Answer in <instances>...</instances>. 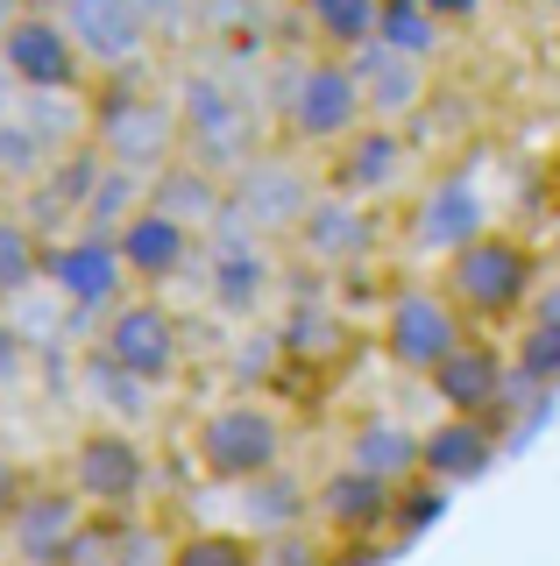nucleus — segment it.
Segmentation results:
<instances>
[{
    "label": "nucleus",
    "mask_w": 560,
    "mask_h": 566,
    "mask_svg": "<svg viewBox=\"0 0 560 566\" xmlns=\"http://www.w3.org/2000/svg\"><path fill=\"white\" fill-rule=\"evenodd\" d=\"M185 453L199 482L214 489H256L291 468V411L277 389H227L185 432Z\"/></svg>",
    "instance_id": "1"
},
{
    "label": "nucleus",
    "mask_w": 560,
    "mask_h": 566,
    "mask_svg": "<svg viewBox=\"0 0 560 566\" xmlns=\"http://www.w3.org/2000/svg\"><path fill=\"white\" fill-rule=\"evenodd\" d=\"M270 128H277L284 149L312 156V164L341 156L348 142L370 128V99H362L355 64H348V57H320V50L277 64V78H270Z\"/></svg>",
    "instance_id": "2"
},
{
    "label": "nucleus",
    "mask_w": 560,
    "mask_h": 566,
    "mask_svg": "<svg viewBox=\"0 0 560 566\" xmlns=\"http://www.w3.org/2000/svg\"><path fill=\"white\" fill-rule=\"evenodd\" d=\"M93 156L128 177L156 185L170 164L185 156V120H178V93L149 71H128V78H100L93 85Z\"/></svg>",
    "instance_id": "3"
},
{
    "label": "nucleus",
    "mask_w": 560,
    "mask_h": 566,
    "mask_svg": "<svg viewBox=\"0 0 560 566\" xmlns=\"http://www.w3.org/2000/svg\"><path fill=\"white\" fill-rule=\"evenodd\" d=\"M433 276H440V291L454 297V312H462L468 333H504V326L518 333V318L532 312V297H539V255L511 227H489V234H476L468 248H454Z\"/></svg>",
    "instance_id": "4"
},
{
    "label": "nucleus",
    "mask_w": 560,
    "mask_h": 566,
    "mask_svg": "<svg viewBox=\"0 0 560 566\" xmlns=\"http://www.w3.org/2000/svg\"><path fill=\"white\" fill-rule=\"evenodd\" d=\"M170 93H178V120H185V164H199L214 177L249 170L277 142L270 114L235 85V71H178Z\"/></svg>",
    "instance_id": "5"
},
{
    "label": "nucleus",
    "mask_w": 560,
    "mask_h": 566,
    "mask_svg": "<svg viewBox=\"0 0 560 566\" xmlns=\"http://www.w3.org/2000/svg\"><path fill=\"white\" fill-rule=\"evenodd\" d=\"M85 361L121 376L128 389H143V397H156V389L185 382L191 326H185V312L170 305V297H128V305H114L93 326V354H85Z\"/></svg>",
    "instance_id": "6"
},
{
    "label": "nucleus",
    "mask_w": 560,
    "mask_h": 566,
    "mask_svg": "<svg viewBox=\"0 0 560 566\" xmlns=\"http://www.w3.org/2000/svg\"><path fill=\"white\" fill-rule=\"evenodd\" d=\"M191 276L206 283V305H214L220 318H235V326H256V318L284 312V248L249 234L235 212L206 234L199 270H191Z\"/></svg>",
    "instance_id": "7"
},
{
    "label": "nucleus",
    "mask_w": 560,
    "mask_h": 566,
    "mask_svg": "<svg viewBox=\"0 0 560 566\" xmlns=\"http://www.w3.org/2000/svg\"><path fill=\"white\" fill-rule=\"evenodd\" d=\"M149 447L128 432V424H85V432L72 439V453H64V489L79 495L93 517L107 524H135L149 503Z\"/></svg>",
    "instance_id": "8"
},
{
    "label": "nucleus",
    "mask_w": 560,
    "mask_h": 566,
    "mask_svg": "<svg viewBox=\"0 0 560 566\" xmlns=\"http://www.w3.org/2000/svg\"><path fill=\"white\" fill-rule=\"evenodd\" d=\"M462 340H468V326H462V312H454V297L440 291V276H405V283H391V291H383L376 354L397 368V376L426 382Z\"/></svg>",
    "instance_id": "9"
},
{
    "label": "nucleus",
    "mask_w": 560,
    "mask_h": 566,
    "mask_svg": "<svg viewBox=\"0 0 560 566\" xmlns=\"http://www.w3.org/2000/svg\"><path fill=\"white\" fill-rule=\"evenodd\" d=\"M320 191H326V170L312 164V156L284 149V142H270L249 170L227 177V212H235L249 234L291 248V234L305 227V212L320 206Z\"/></svg>",
    "instance_id": "10"
},
{
    "label": "nucleus",
    "mask_w": 560,
    "mask_h": 566,
    "mask_svg": "<svg viewBox=\"0 0 560 566\" xmlns=\"http://www.w3.org/2000/svg\"><path fill=\"white\" fill-rule=\"evenodd\" d=\"M0 71H8L29 99H93V85H100L93 64H85V50L72 43V29H64L43 0H29V8L0 29Z\"/></svg>",
    "instance_id": "11"
},
{
    "label": "nucleus",
    "mask_w": 560,
    "mask_h": 566,
    "mask_svg": "<svg viewBox=\"0 0 560 566\" xmlns=\"http://www.w3.org/2000/svg\"><path fill=\"white\" fill-rule=\"evenodd\" d=\"M326 191H341V199H362L376 212H391L397 199H418V185H426V164H418V142L412 128H383V120H370L355 142H348L341 156H326Z\"/></svg>",
    "instance_id": "12"
},
{
    "label": "nucleus",
    "mask_w": 560,
    "mask_h": 566,
    "mask_svg": "<svg viewBox=\"0 0 560 566\" xmlns=\"http://www.w3.org/2000/svg\"><path fill=\"white\" fill-rule=\"evenodd\" d=\"M284 255L299 262L305 276L341 283V276L370 270V262L383 255V212L362 206V199H341V191H320V206L305 212V227L291 234Z\"/></svg>",
    "instance_id": "13"
},
{
    "label": "nucleus",
    "mask_w": 560,
    "mask_h": 566,
    "mask_svg": "<svg viewBox=\"0 0 560 566\" xmlns=\"http://www.w3.org/2000/svg\"><path fill=\"white\" fill-rule=\"evenodd\" d=\"M43 8L72 29V43L85 50V64H93V78H128V71H149L156 43H164L143 0H43Z\"/></svg>",
    "instance_id": "14"
},
{
    "label": "nucleus",
    "mask_w": 560,
    "mask_h": 566,
    "mask_svg": "<svg viewBox=\"0 0 560 566\" xmlns=\"http://www.w3.org/2000/svg\"><path fill=\"white\" fill-rule=\"evenodd\" d=\"M43 291L58 297L72 318H107L114 305H128V270H121V248L114 234H93V227H72V234H58L50 241V255H43Z\"/></svg>",
    "instance_id": "15"
},
{
    "label": "nucleus",
    "mask_w": 560,
    "mask_h": 566,
    "mask_svg": "<svg viewBox=\"0 0 560 566\" xmlns=\"http://www.w3.org/2000/svg\"><path fill=\"white\" fill-rule=\"evenodd\" d=\"M305 489H312V531L326 545H370V553H391L397 545V495L405 489H383L370 474L341 468V460Z\"/></svg>",
    "instance_id": "16"
},
{
    "label": "nucleus",
    "mask_w": 560,
    "mask_h": 566,
    "mask_svg": "<svg viewBox=\"0 0 560 566\" xmlns=\"http://www.w3.org/2000/svg\"><path fill=\"white\" fill-rule=\"evenodd\" d=\"M426 389H433V403H440V418H489V424H504V411H511V397H518L511 347H504L497 333H468V340L426 376Z\"/></svg>",
    "instance_id": "17"
},
{
    "label": "nucleus",
    "mask_w": 560,
    "mask_h": 566,
    "mask_svg": "<svg viewBox=\"0 0 560 566\" xmlns=\"http://www.w3.org/2000/svg\"><path fill=\"white\" fill-rule=\"evenodd\" d=\"M0 538H8L14 566H79L85 538H93V510L64 482H37V495L14 510V524L0 531Z\"/></svg>",
    "instance_id": "18"
},
{
    "label": "nucleus",
    "mask_w": 560,
    "mask_h": 566,
    "mask_svg": "<svg viewBox=\"0 0 560 566\" xmlns=\"http://www.w3.org/2000/svg\"><path fill=\"white\" fill-rule=\"evenodd\" d=\"M114 248H121V270H128V291L135 297H156V291H170L178 276L199 270L206 234H191V227L170 220L164 206H143L135 220L114 227Z\"/></svg>",
    "instance_id": "19"
},
{
    "label": "nucleus",
    "mask_w": 560,
    "mask_h": 566,
    "mask_svg": "<svg viewBox=\"0 0 560 566\" xmlns=\"http://www.w3.org/2000/svg\"><path fill=\"white\" fill-rule=\"evenodd\" d=\"M489 206H483V191H476V177L468 170H454V177H426L418 185V199L405 212V234L418 255H433V270L454 255V248H468L476 234H489Z\"/></svg>",
    "instance_id": "20"
},
{
    "label": "nucleus",
    "mask_w": 560,
    "mask_h": 566,
    "mask_svg": "<svg viewBox=\"0 0 560 566\" xmlns=\"http://www.w3.org/2000/svg\"><path fill=\"white\" fill-rule=\"evenodd\" d=\"M497 453H504V424H489V418H433L426 432H418V482H433V489H468V482H483L489 468H497Z\"/></svg>",
    "instance_id": "21"
},
{
    "label": "nucleus",
    "mask_w": 560,
    "mask_h": 566,
    "mask_svg": "<svg viewBox=\"0 0 560 566\" xmlns=\"http://www.w3.org/2000/svg\"><path fill=\"white\" fill-rule=\"evenodd\" d=\"M277 368H334L355 347V326L334 297H284V312L270 318Z\"/></svg>",
    "instance_id": "22"
},
{
    "label": "nucleus",
    "mask_w": 560,
    "mask_h": 566,
    "mask_svg": "<svg viewBox=\"0 0 560 566\" xmlns=\"http://www.w3.org/2000/svg\"><path fill=\"white\" fill-rule=\"evenodd\" d=\"M418 432H426V424H405L391 411H362L341 432V468L370 474L383 489H412L418 482Z\"/></svg>",
    "instance_id": "23"
},
{
    "label": "nucleus",
    "mask_w": 560,
    "mask_h": 566,
    "mask_svg": "<svg viewBox=\"0 0 560 566\" xmlns=\"http://www.w3.org/2000/svg\"><path fill=\"white\" fill-rule=\"evenodd\" d=\"M355 78H362V99H370V120H383V128H412L433 99V64H412L383 43L355 57Z\"/></svg>",
    "instance_id": "24"
},
{
    "label": "nucleus",
    "mask_w": 560,
    "mask_h": 566,
    "mask_svg": "<svg viewBox=\"0 0 560 566\" xmlns=\"http://www.w3.org/2000/svg\"><path fill=\"white\" fill-rule=\"evenodd\" d=\"M299 29H305V50L355 64L362 50H376L383 0H299Z\"/></svg>",
    "instance_id": "25"
},
{
    "label": "nucleus",
    "mask_w": 560,
    "mask_h": 566,
    "mask_svg": "<svg viewBox=\"0 0 560 566\" xmlns=\"http://www.w3.org/2000/svg\"><path fill=\"white\" fill-rule=\"evenodd\" d=\"M149 206H164L170 220L191 227V234H214V227L227 220V177H214V170H199V164L178 156V164L149 185Z\"/></svg>",
    "instance_id": "26"
},
{
    "label": "nucleus",
    "mask_w": 560,
    "mask_h": 566,
    "mask_svg": "<svg viewBox=\"0 0 560 566\" xmlns=\"http://www.w3.org/2000/svg\"><path fill=\"white\" fill-rule=\"evenodd\" d=\"M43 255H50L43 227H29L22 212H0V305H22L43 291Z\"/></svg>",
    "instance_id": "27"
},
{
    "label": "nucleus",
    "mask_w": 560,
    "mask_h": 566,
    "mask_svg": "<svg viewBox=\"0 0 560 566\" xmlns=\"http://www.w3.org/2000/svg\"><path fill=\"white\" fill-rule=\"evenodd\" d=\"M447 22L426 8V0H383V29H376V43L383 50H397V57H412V64H433L447 50Z\"/></svg>",
    "instance_id": "28"
},
{
    "label": "nucleus",
    "mask_w": 560,
    "mask_h": 566,
    "mask_svg": "<svg viewBox=\"0 0 560 566\" xmlns=\"http://www.w3.org/2000/svg\"><path fill=\"white\" fill-rule=\"evenodd\" d=\"M511 376L518 389H532V397H553L560 389V318H518L511 333Z\"/></svg>",
    "instance_id": "29"
},
{
    "label": "nucleus",
    "mask_w": 560,
    "mask_h": 566,
    "mask_svg": "<svg viewBox=\"0 0 560 566\" xmlns=\"http://www.w3.org/2000/svg\"><path fill=\"white\" fill-rule=\"evenodd\" d=\"M164 566H262V545L227 524H185L164 545Z\"/></svg>",
    "instance_id": "30"
},
{
    "label": "nucleus",
    "mask_w": 560,
    "mask_h": 566,
    "mask_svg": "<svg viewBox=\"0 0 560 566\" xmlns=\"http://www.w3.org/2000/svg\"><path fill=\"white\" fill-rule=\"evenodd\" d=\"M262 566H334V545L312 524H299V531H284V538H262Z\"/></svg>",
    "instance_id": "31"
},
{
    "label": "nucleus",
    "mask_w": 560,
    "mask_h": 566,
    "mask_svg": "<svg viewBox=\"0 0 560 566\" xmlns=\"http://www.w3.org/2000/svg\"><path fill=\"white\" fill-rule=\"evenodd\" d=\"M29 495H37V474H29L22 460H8V453H0V531L14 524V510H22Z\"/></svg>",
    "instance_id": "32"
},
{
    "label": "nucleus",
    "mask_w": 560,
    "mask_h": 566,
    "mask_svg": "<svg viewBox=\"0 0 560 566\" xmlns=\"http://www.w3.org/2000/svg\"><path fill=\"white\" fill-rule=\"evenodd\" d=\"M426 8L440 14L447 29H468V22H483V14H489V0H426Z\"/></svg>",
    "instance_id": "33"
},
{
    "label": "nucleus",
    "mask_w": 560,
    "mask_h": 566,
    "mask_svg": "<svg viewBox=\"0 0 560 566\" xmlns=\"http://www.w3.org/2000/svg\"><path fill=\"white\" fill-rule=\"evenodd\" d=\"M0 212H14V206H8V185H0Z\"/></svg>",
    "instance_id": "34"
}]
</instances>
